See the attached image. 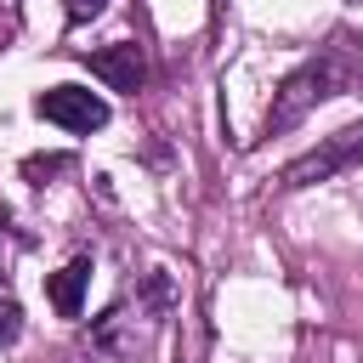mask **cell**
<instances>
[{
  "mask_svg": "<svg viewBox=\"0 0 363 363\" xmlns=\"http://www.w3.org/2000/svg\"><path fill=\"white\" fill-rule=\"evenodd\" d=\"M352 164H363V130H340L323 147H312L306 159H295L284 170V187H312V182H329V176H340Z\"/></svg>",
  "mask_w": 363,
  "mask_h": 363,
  "instance_id": "cell-3",
  "label": "cell"
},
{
  "mask_svg": "<svg viewBox=\"0 0 363 363\" xmlns=\"http://www.w3.org/2000/svg\"><path fill=\"white\" fill-rule=\"evenodd\" d=\"M102 6L108 0H68V17L74 23H91V17H102Z\"/></svg>",
  "mask_w": 363,
  "mask_h": 363,
  "instance_id": "cell-8",
  "label": "cell"
},
{
  "mask_svg": "<svg viewBox=\"0 0 363 363\" xmlns=\"http://www.w3.org/2000/svg\"><path fill=\"white\" fill-rule=\"evenodd\" d=\"M17 335H23V306L11 295H0V346H11Z\"/></svg>",
  "mask_w": 363,
  "mask_h": 363,
  "instance_id": "cell-6",
  "label": "cell"
},
{
  "mask_svg": "<svg viewBox=\"0 0 363 363\" xmlns=\"http://www.w3.org/2000/svg\"><path fill=\"white\" fill-rule=\"evenodd\" d=\"M62 164H68V159H62V153H45V159H28V164H23V170H28V176H34V182H40V176H57V170H62Z\"/></svg>",
  "mask_w": 363,
  "mask_h": 363,
  "instance_id": "cell-7",
  "label": "cell"
},
{
  "mask_svg": "<svg viewBox=\"0 0 363 363\" xmlns=\"http://www.w3.org/2000/svg\"><path fill=\"white\" fill-rule=\"evenodd\" d=\"M34 113L51 119V125H62V130H74V136L108 125V102L96 91H85V85H51V91H40L34 96Z\"/></svg>",
  "mask_w": 363,
  "mask_h": 363,
  "instance_id": "cell-2",
  "label": "cell"
},
{
  "mask_svg": "<svg viewBox=\"0 0 363 363\" xmlns=\"http://www.w3.org/2000/svg\"><path fill=\"white\" fill-rule=\"evenodd\" d=\"M85 62H91V74H96L108 91H142V79H147V57H142V45H130V40L96 45Z\"/></svg>",
  "mask_w": 363,
  "mask_h": 363,
  "instance_id": "cell-4",
  "label": "cell"
},
{
  "mask_svg": "<svg viewBox=\"0 0 363 363\" xmlns=\"http://www.w3.org/2000/svg\"><path fill=\"white\" fill-rule=\"evenodd\" d=\"M357 79H363V62H357L352 51H340V45H329V51L306 57V62H301L278 91H272V108H267L261 136H284V130H295L318 102H329V96L352 91Z\"/></svg>",
  "mask_w": 363,
  "mask_h": 363,
  "instance_id": "cell-1",
  "label": "cell"
},
{
  "mask_svg": "<svg viewBox=\"0 0 363 363\" xmlns=\"http://www.w3.org/2000/svg\"><path fill=\"white\" fill-rule=\"evenodd\" d=\"M85 289H91V261H85V255H74L62 272L45 278V295H51V306H57L62 318H79V312H85Z\"/></svg>",
  "mask_w": 363,
  "mask_h": 363,
  "instance_id": "cell-5",
  "label": "cell"
},
{
  "mask_svg": "<svg viewBox=\"0 0 363 363\" xmlns=\"http://www.w3.org/2000/svg\"><path fill=\"white\" fill-rule=\"evenodd\" d=\"M0 272H6V267H0Z\"/></svg>",
  "mask_w": 363,
  "mask_h": 363,
  "instance_id": "cell-9",
  "label": "cell"
}]
</instances>
